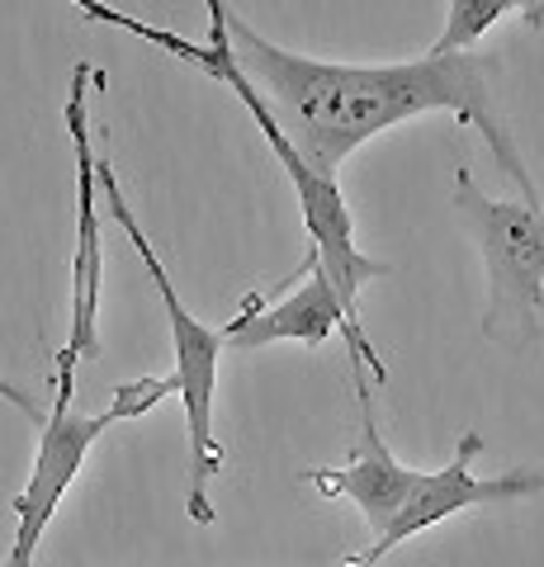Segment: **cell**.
<instances>
[{"label":"cell","mask_w":544,"mask_h":567,"mask_svg":"<svg viewBox=\"0 0 544 567\" xmlns=\"http://www.w3.org/2000/svg\"><path fill=\"white\" fill-rule=\"evenodd\" d=\"M223 24L233 62L252 76L270 118L285 128V137L294 142V152L304 156L312 175L337 181L341 162L360 142H370L374 133L408 123L417 114L450 110L454 118H464L469 128L487 137L502 171L521 185L525 204H540L497 110L493 52H454V58H431L427 52L421 62H398V66H346L275 48L227 6H223Z\"/></svg>","instance_id":"6da1fadb"},{"label":"cell","mask_w":544,"mask_h":567,"mask_svg":"<svg viewBox=\"0 0 544 567\" xmlns=\"http://www.w3.org/2000/svg\"><path fill=\"white\" fill-rule=\"evenodd\" d=\"M208 48H214V66H208V76H218L227 91L247 104L252 118H256V128L266 133L270 152L279 156V166L289 171V181L298 189V204H304V227H308L312 251L322 256V270L331 279V289H337L346 317L360 327V284H370L379 275H393V265L365 256L360 246H356V227H350V208L341 199V185L337 181H322V175H312L304 166V156L294 152V142L285 137V128L270 118L266 100H260L252 76L233 62V48H227V24H223V0H208Z\"/></svg>","instance_id":"7a4b0ae2"},{"label":"cell","mask_w":544,"mask_h":567,"mask_svg":"<svg viewBox=\"0 0 544 567\" xmlns=\"http://www.w3.org/2000/svg\"><path fill=\"white\" fill-rule=\"evenodd\" d=\"M454 208L464 213L487 270L483 336L512 350L540 341L544 327V204L487 199L473 175H454Z\"/></svg>","instance_id":"3957f363"},{"label":"cell","mask_w":544,"mask_h":567,"mask_svg":"<svg viewBox=\"0 0 544 567\" xmlns=\"http://www.w3.org/2000/svg\"><path fill=\"white\" fill-rule=\"evenodd\" d=\"M100 189H104V213H110V218L129 233L133 251L143 256L156 293H162V303H166V317H171L175 383H181V402H185V421H189V520L208 525L214 520V511H208V477L223 468V445L214 435V383H218V350L227 346V336L218 327L195 322L189 308L181 303V293H175V284L166 275V265L156 260L152 241L143 237V227H137V218H133V208L124 204V189H119V181H114L110 156L100 162Z\"/></svg>","instance_id":"277c9868"},{"label":"cell","mask_w":544,"mask_h":567,"mask_svg":"<svg viewBox=\"0 0 544 567\" xmlns=\"http://www.w3.org/2000/svg\"><path fill=\"white\" fill-rule=\"evenodd\" d=\"M76 350H58V393H52V412L43 416V435H39V458H33L29 487L14 496V544H10V563L6 567H29L33 548H39L48 520L58 516L66 487L76 483V473L85 464L95 440L110 431V412L100 416H81L72 398H76Z\"/></svg>","instance_id":"5b68a950"},{"label":"cell","mask_w":544,"mask_h":567,"mask_svg":"<svg viewBox=\"0 0 544 567\" xmlns=\"http://www.w3.org/2000/svg\"><path fill=\"white\" fill-rule=\"evenodd\" d=\"M298 289L285 293L279 303L260 308V303H247L233 322L223 327L227 346L233 350H260V346H275V341H304V346H322L331 331L346 336V350H350V364H370V374L383 383L389 379V369H383L379 350L370 346V336H365L356 322L346 317L337 289H331V279L322 270V256L308 251L304 265L294 270Z\"/></svg>","instance_id":"8992f818"},{"label":"cell","mask_w":544,"mask_h":567,"mask_svg":"<svg viewBox=\"0 0 544 567\" xmlns=\"http://www.w3.org/2000/svg\"><path fill=\"white\" fill-rule=\"evenodd\" d=\"M483 450V435L479 431H464L460 445H454V458L441 473H421L417 487L408 496V506L398 511V520L383 529L379 539H370L360 558H350L346 567H379V558H389L402 539L421 535V529L441 525L450 516H460L469 506H483V502H521V496H535L544 492V473L531 468H512V473H497V477H479L473 473V458Z\"/></svg>","instance_id":"52a82bcc"},{"label":"cell","mask_w":544,"mask_h":567,"mask_svg":"<svg viewBox=\"0 0 544 567\" xmlns=\"http://www.w3.org/2000/svg\"><path fill=\"white\" fill-rule=\"evenodd\" d=\"M95 81L91 62L72 66V91H66V133L76 147V256H72V336L66 350L100 360V336H95V312H100V162L91 152V114H85V85Z\"/></svg>","instance_id":"ba28073f"},{"label":"cell","mask_w":544,"mask_h":567,"mask_svg":"<svg viewBox=\"0 0 544 567\" xmlns=\"http://www.w3.org/2000/svg\"><path fill=\"white\" fill-rule=\"evenodd\" d=\"M350 369H356V398H360V450L337 473H331V468H312L304 477L322 496H346V502H356L365 525H370V539H379L383 529L398 520V511L408 506V496H412L421 473L402 468L393 458V450L383 445L379 421H374V402H370V383H365V369L360 364H350Z\"/></svg>","instance_id":"9c48e42d"},{"label":"cell","mask_w":544,"mask_h":567,"mask_svg":"<svg viewBox=\"0 0 544 567\" xmlns=\"http://www.w3.org/2000/svg\"><path fill=\"white\" fill-rule=\"evenodd\" d=\"M512 10V0H450L445 29L431 43V58H454V52H473V43L493 29L502 14Z\"/></svg>","instance_id":"30bf717a"},{"label":"cell","mask_w":544,"mask_h":567,"mask_svg":"<svg viewBox=\"0 0 544 567\" xmlns=\"http://www.w3.org/2000/svg\"><path fill=\"white\" fill-rule=\"evenodd\" d=\"M166 393H181L175 374H171V379H133V383H119V388H114V402L104 406V412H110L114 425H119V421H137L143 412H152V406L162 402Z\"/></svg>","instance_id":"8fae6325"},{"label":"cell","mask_w":544,"mask_h":567,"mask_svg":"<svg viewBox=\"0 0 544 567\" xmlns=\"http://www.w3.org/2000/svg\"><path fill=\"white\" fill-rule=\"evenodd\" d=\"M512 10H516L531 29H544V0H512Z\"/></svg>","instance_id":"7c38bea8"}]
</instances>
